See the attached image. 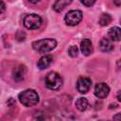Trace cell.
Masks as SVG:
<instances>
[{
	"mask_svg": "<svg viewBox=\"0 0 121 121\" xmlns=\"http://www.w3.org/2000/svg\"><path fill=\"white\" fill-rule=\"evenodd\" d=\"M42 25V18L40 15L32 13L24 18V26L28 29H37Z\"/></svg>",
	"mask_w": 121,
	"mask_h": 121,
	"instance_id": "277c9868",
	"label": "cell"
},
{
	"mask_svg": "<svg viewBox=\"0 0 121 121\" xmlns=\"http://www.w3.org/2000/svg\"><path fill=\"white\" fill-rule=\"evenodd\" d=\"M116 64H117V68L121 69V60H118L117 62H116Z\"/></svg>",
	"mask_w": 121,
	"mask_h": 121,
	"instance_id": "44dd1931",
	"label": "cell"
},
{
	"mask_svg": "<svg viewBox=\"0 0 121 121\" xmlns=\"http://www.w3.org/2000/svg\"><path fill=\"white\" fill-rule=\"evenodd\" d=\"M120 24H121V21H120Z\"/></svg>",
	"mask_w": 121,
	"mask_h": 121,
	"instance_id": "cb8c5ba5",
	"label": "cell"
},
{
	"mask_svg": "<svg viewBox=\"0 0 121 121\" xmlns=\"http://www.w3.org/2000/svg\"><path fill=\"white\" fill-rule=\"evenodd\" d=\"M78 49L76 45H71L69 48H68V54L69 56H71L72 58H75L78 56Z\"/></svg>",
	"mask_w": 121,
	"mask_h": 121,
	"instance_id": "2e32d148",
	"label": "cell"
},
{
	"mask_svg": "<svg viewBox=\"0 0 121 121\" xmlns=\"http://www.w3.org/2000/svg\"><path fill=\"white\" fill-rule=\"evenodd\" d=\"M72 2V0H56L54 6H53V9L56 10V11H61L66 6L70 5V3Z\"/></svg>",
	"mask_w": 121,
	"mask_h": 121,
	"instance_id": "4fadbf2b",
	"label": "cell"
},
{
	"mask_svg": "<svg viewBox=\"0 0 121 121\" xmlns=\"http://www.w3.org/2000/svg\"><path fill=\"white\" fill-rule=\"evenodd\" d=\"M91 85H92V81L89 78L81 77L77 81V90L80 94H86L90 90Z\"/></svg>",
	"mask_w": 121,
	"mask_h": 121,
	"instance_id": "8992f818",
	"label": "cell"
},
{
	"mask_svg": "<svg viewBox=\"0 0 121 121\" xmlns=\"http://www.w3.org/2000/svg\"><path fill=\"white\" fill-rule=\"evenodd\" d=\"M116 97H117V99L121 102V91H119L118 93H117V95H116Z\"/></svg>",
	"mask_w": 121,
	"mask_h": 121,
	"instance_id": "ffe728a7",
	"label": "cell"
},
{
	"mask_svg": "<svg viewBox=\"0 0 121 121\" xmlns=\"http://www.w3.org/2000/svg\"><path fill=\"white\" fill-rule=\"evenodd\" d=\"M52 60H52V57H51L50 55L43 56V57L38 60V63H37L38 68L41 69V70H43V69L47 68V67L51 64Z\"/></svg>",
	"mask_w": 121,
	"mask_h": 121,
	"instance_id": "7c38bea8",
	"label": "cell"
},
{
	"mask_svg": "<svg viewBox=\"0 0 121 121\" xmlns=\"http://www.w3.org/2000/svg\"><path fill=\"white\" fill-rule=\"evenodd\" d=\"M26 74V67L23 64L16 67L13 71V78L15 81H22Z\"/></svg>",
	"mask_w": 121,
	"mask_h": 121,
	"instance_id": "ba28073f",
	"label": "cell"
},
{
	"mask_svg": "<svg viewBox=\"0 0 121 121\" xmlns=\"http://www.w3.org/2000/svg\"><path fill=\"white\" fill-rule=\"evenodd\" d=\"M96 0H80V2L84 5V6H87V7H91L93 6L95 3Z\"/></svg>",
	"mask_w": 121,
	"mask_h": 121,
	"instance_id": "e0dca14e",
	"label": "cell"
},
{
	"mask_svg": "<svg viewBox=\"0 0 121 121\" xmlns=\"http://www.w3.org/2000/svg\"><path fill=\"white\" fill-rule=\"evenodd\" d=\"M81 19H82V12L78 9H73L68 11L64 17V21L66 25L72 26L78 25L81 21Z\"/></svg>",
	"mask_w": 121,
	"mask_h": 121,
	"instance_id": "5b68a950",
	"label": "cell"
},
{
	"mask_svg": "<svg viewBox=\"0 0 121 121\" xmlns=\"http://www.w3.org/2000/svg\"><path fill=\"white\" fill-rule=\"evenodd\" d=\"M109 93H110V88L104 82L97 83L95 86V95L98 98H105L109 95Z\"/></svg>",
	"mask_w": 121,
	"mask_h": 121,
	"instance_id": "52a82bcc",
	"label": "cell"
},
{
	"mask_svg": "<svg viewBox=\"0 0 121 121\" xmlns=\"http://www.w3.org/2000/svg\"><path fill=\"white\" fill-rule=\"evenodd\" d=\"M19 101L26 107H32L39 102V95L35 90L27 89L23 91L18 95Z\"/></svg>",
	"mask_w": 121,
	"mask_h": 121,
	"instance_id": "6da1fadb",
	"label": "cell"
},
{
	"mask_svg": "<svg viewBox=\"0 0 121 121\" xmlns=\"http://www.w3.org/2000/svg\"><path fill=\"white\" fill-rule=\"evenodd\" d=\"M108 36L112 41L118 42L121 40V28L118 26H112L109 29Z\"/></svg>",
	"mask_w": 121,
	"mask_h": 121,
	"instance_id": "30bf717a",
	"label": "cell"
},
{
	"mask_svg": "<svg viewBox=\"0 0 121 121\" xmlns=\"http://www.w3.org/2000/svg\"><path fill=\"white\" fill-rule=\"evenodd\" d=\"M44 82H45L46 87L48 89H50V90H53V91L59 90L62 86V78L56 72H50V73H48L45 76Z\"/></svg>",
	"mask_w": 121,
	"mask_h": 121,
	"instance_id": "3957f363",
	"label": "cell"
},
{
	"mask_svg": "<svg viewBox=\"0 0 121 121\" xmlns=\"http://www.w3.org/2000/svg\"><path fill=\"white\" fill-rule=\"evenodd\" d=\"M113 2L115 3V5H117V6H121V0H113Z\"/></svg>",
	"mask_w": 121,
	"mask_h": 121,
	"instance_id": "7402d4cb",
	"label": "cell"
},
{
	"mask_svg": "<svg viewBox=\"0 0 121 121\" xmlns=\"http://www.w3.org/2000/svg\"><path fill=\"white\" fill-rule=\"evenodd\" d=\"M5 9H6L5 4H4V2H3V1H1V13H3V12L5 11Z\"/></svg>",
	"mask_w": 121,
	"mask_h": 121,
	"instance_id": "d6986e66",
	"label": "cell"
},
{
	"mask_svg": "<svg viewBox=\"0 0 121 121\" xmlns=\"http://www.w3.org/2000/svg\"><path fill=\"white\" fill-rule=\"evenodd\" d=\"M113 119H114V120H121V112L115 114V115L113 116Z\"/></svg>",
	"mask_w": 121,
	"mask_h": 121,
	"instance_id": "ac0fdd59",
	"label": "cell"
},
{
	"mask_svg": "<svg viewBox=\"0 0 121 121\" xmlns=\"http://www.w3.org/2000/svg\"><path fill=\"white\" fill-rule=\"evenodd\" d=\"M112 40L111 39H108V38H103L100 40L99 42V48L101 51L103 52H110L113 49V45L111 42Z\"/></svg>",
	"mask_w": 121,
	"mask_h": 121,
	"instance_id": "8fae6325",
	"label": "cell"
},
{
	"mask_svg": "<svg viewBox=\"0 0 121 121\" xmlns=\"http://www.w3.org/2000/svg\"><path fill=\"white\" fill-rule=\"evenodd\" d=\"M76 108L80 112H84L88 108V100L85 97L78 98V100L76 101Z\"/></svg>",
	"mask_w": 121,
	"mask_h": 121,
	"instance_id": "5bb4252c",
	"label": "cell"
},
{
	"mask_svg": "<svg viewBox=\"0 0 121 121\" xmlns=\"http://www.w3.org/2000/svg\"><path fill=\"white\" fill-rule=\"evenodd\" d=\"M57 45V42L54 39H43L32 43V47L39 53H47L53 50Z\"/></svg>",
	"mask_w": 121,
	"mask_h": 121,
	"instance_id": "7a4b0ae2",
	"label": "cell"
},
{
	"mask_svg": "<svg viewBox=\"0 0 121 121\" xmlns=\"http://www.w3.org/2000/svg\"><path fill=\"white\" fill-rule=\"evenodd\" d=\"M80 50L84 56H89L93 53L92 42L89 39H83L80 43Z\"/></svg>",
	"mask_w": 121,
	"mask_h": 121,
	"instance_id": "9c48e42d",
	"label": "cell"
},
{
	"mask_svg": "<svg viewBox=\"0 0 121 121\" xmlns=\"http://www.w3.org/2000/svg\"><path fill=\"white\" fill-rule=\"evenodd\" d=\"M111 21H112V16L110 14H108V13H103L100 16L98 23H99L100 26H108L111 23Z\"/></svg>",
	"mask_w": 121,
	"mask_h": 121,
	"instance_id": "9a60e30c",
	"label": "cell"
},
{
	"mask_svg": "<svg viewBox=\"0 0 121 121\" xmlns=\"http://www.w3.org/2000/svg\"><path fill=\"white\" fill-rule=\"evenodd\" d=\"M30 3H33V4H36V3H38L40 0H28Z\"/></svg>",
	"mask_w": 121,
	"mask_h": 121,
	"instance_id": "603a6c76",
	"label": "cell"
}]
</instances>
